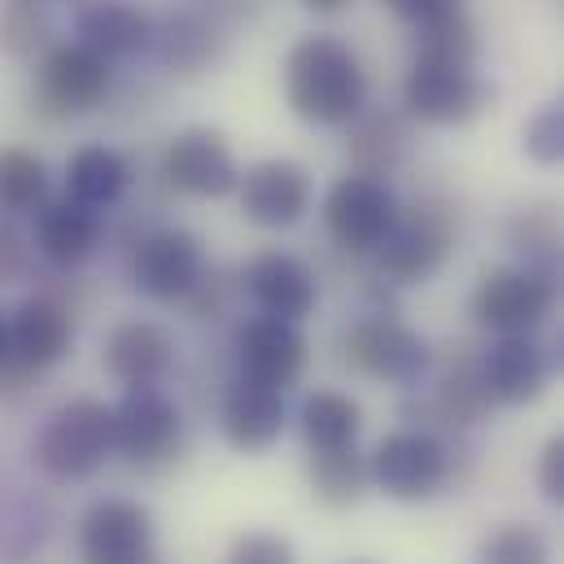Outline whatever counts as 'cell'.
<instances>
[{"label": "cell", "instance_id": "836d02e7", "mask_svg": "<svg viewBox=\"0 0 564 564\" xmlns=\"http://www.w3.org/2000/svg\"><path fill=\"white\" fill-rule=\"evenodd\" d=\"M228 564H297V552H293V543L281 539V534L250 530V534H241V539L232 543Z\"/></svg>", "mask_w": 564, "mask_h": 564}, {"label": "cell", "instance_id": "60d3db41", "mask_svg": "<svg viewBox=\"0 0 564 564\" xmlns=\"http://www.w3.org/2000/svg\"><path fill=\"white\" fill-rule=\"evenodd\" d=\"M9 355H13V350H9V315L0 311V364H4Z\"/></svg>", "mask_w": 564, "mask_h": 564}, {"label": "cell", "instance_id": "e575fe53", "mask_svg": "<svg viewBox=\"0 0 564 564\" xmlns=\"http://www.w3.org/2000/svg\"><path fill=\"white\" fill-rule=\"evenodd\" d=\"M390 13H399L403 22H412L416 31L424 26H437V22H451L464 13V0H381Z\"/></svg>", "mask_w": 564, "mask_h": 564}, {"label": "cell", "instance_id": "d4e9b609", "mask_svg": "<svg viewBox=\"0 0 564 564\" xmlns=\"http://www.w3.org/2000/svg\"><path fill=\"white\" fill-rule=\"evenodd\" d=\"M297 429H302V442L315 451H346L359 442V429H364V412L350 394L341 390H315L302 399V412H297Z\"/></svg>", "mask_w": 564, "mask_h": 564}, {"label": "cell", "instance_id": "8fae6325", "mask_svg": "<svg viewBox=\"0 0 564 564\" xmlns=\"http://www.w3.org/2000/svg\"><path fill=\"white\" fill-rule=\"evenodd\" d=\"M153 517L137 499H97L79 517L84 564H153Z\"/></svg>", "mask_w": 564, "mask_h": 564}, {"label": "cell", "instance_id": "44dd1931", "mask_svg": "<svg viewBox=\"0 0 564 564\" xmlns=\"http://www.w3.org/2000/svg\"><path fill=\"white\" fill-rule=\"evenodd\" d=\"M224 44H228V26H219L206 9L188 4V9L166 13L153 26L149 53L166 75H202L224 57Z\"/></svg>", "mask_w": 564, "mask_h": 564}, {"label": "cell", "instance_id": "8d00e7d4", "mask_svg": "<svg viewBox=\"0 0 564 564\" xmlns=\"http://www.w3.org/2000/svg\"><path fill=\"white\" fill-rule=\"evenodd\" d=\"M539 490L547 503L564 508V429L547 437V446L539 455Z\"/></svg>", "mask_w": 564, "mask_h": 564}, {"label": "cell", "instance_id": "9c48e42d", "mask_svg": "<svg viewBox=\"0 0 564 564\" xmlns=\"http://www.w3.org/2000/svg\"><path fill=\"white\" fill-rule=\"evenodd\" d=\"M552 306H556V297H552L547 281L525 263L521 268H495L473 289V319L495 337L534 333L552 315Z\"/></svg>", "mask_w": 564, "mask_h": 564}, {"label": "cell", "instance_id": "603a6c76", "mask_svg": "<svg viewBox=\"0 0 564 564\" xmlns=\"http://www.w3.org/2000/svg\"><path fill=\"white\" fill-rule=\"evenodd\" d=\"M35 250L57 263V268H79L97 254L101 246V210L75 202V197H57L44 202L35 210Z\"/></svg>", "mask_w": 564, "mask_h": 564}, {"label": "cell", "instance_id": "ac0fdd59", "mask_svg": "<svg viewBox=\"0 0 564 564\" xmlns=\"http://www.w3.org/2000/svg\"><path fill=\"white\" fill-rule=\"evenodd\" d=\"M153 18L132 0H79L70 13V31L79 44L101 53L106 62H137L153 48Z\"/></svg>", "mask_w": 564, "mask_h": 564}, {"label": "cell", "instance_id": "9a60e30c", "mask_svg": "<svg viewBox=\"0 0 564 564\" xmlns=\"http://www.w3.org/2000/svg\"><path fill=\"white\" fill-rule=\"evenodd\" d=\"M9 350L31 372L57 368L75 350V315L53 293H31L9 315Z\"/></svg>", "mask_w": 564, "mask_h": 564}, {"label": "cell", "instance_id": "4dcf8cb0", "mask_svg": "<svg viewBox=\"0 0 564 564\" xmlns=\"http://www.w3.org/2000/svg\"><path fill=\"white\" fill-rule=\"evenodd\" d=\"M477 564H552V543L539 525L508 521L481 539Z\"/></svg>", "mask_w": 564, "mask_h": 564}, {"label": "cell", "instance_id": "cb8c5ba5", "mask_svg": "<svg viewBox=\"0 0 564 564\" xmlns=\"http://www.w3.org/2000/svg\"><path fill=\"white\" fill-rule=\"evenodd\" d=\"M128 184H132V162L110 144H84L66 158V197L93 210L123 202Z\"/></svg>", "mask_w": 564, "mask_h": 564}, {"label": "cell", "instance_id": "5bb4252c", "mask_svg": "<svg viewBox=\"0 0 564 564\" xmlns=\"http://www.w3.org/2000/svg\"><path fill=\"white\" fill-rule=\"evenodd\" d=\"M232 350H237V364H241V377L259 381V386H272V390H289L297 386L302 368H306V337L297 324L276 319V315H250L237 337H232Z\"/></svg>", "mask_w": 564, "mask_h": 564}, {"label": "cell", "instance_id": "f35d334b", "mask_svg": "<svg viewBox=\"0 0 564 564\" xmlns=\"http://www.w3.org/2000/svg\"><path fill=\"white\" fill-rule=\"evenodd\" d=\"M543 359H547V372H552V377H564V324L552 333V337H547Z\"/></svg>", "mask_w": 564, "mask_h": 564}, {"label": "cell", "instance_id": "4fadbf2b", "mask_svg": "<svg viewBox=\"0 0 564 564\" xmlns=\"http://www.w3.org/2000/svg\"><path fill=\"white\" fill-rule=\"evenodd\" d=\"M381 254V272L394 284H421L442 272L446 254H451V219L437 206H416V210H399L390 237L377 246Z\"/></svg>", "mask_w": 564, "mask_h": 564}, {"label": "cell", "instance_id": "8992f818", "mask_svg": "<svg viewBox=\"0 0 564 564\" xmlns=\"http://www.w3.org/2000/svg\"><path fill=\"white\" fill-rule=\"evenodd\" d=\"M368 473L381 495L399 503H421L451 481V451L429 429H399L372 451Z\"/></svg>", "mask_w": 564, "mask_h": 564}, {"label": "cell", "instance_id": "f546056e", "mask_svg": "<svg viewBox=\"0 0 564 564\" xmlns=\"http://www.w3.org/2000/svg\"><path fill=\"white\" fill-rule=\"evenodd\" d=\"M346 128H350V149L359 158V171L386 175V171H394L403 162V153H408V128L399 123V115H368L364 110Z\"/></svg>", "mask_w": 564, "mask_h": 564}, {"label": "cell", "instance_id": "7c38bea8", "mask_svg": "<svg viewBox=\"0 0 564 564\" xmlns=\"http://www.w3.org/2000/svg\"><path fill=\"white\" fill-rule=\"evenodd\" d=\"M162 180L188 197H228L241 184V166L219 132L188 128L162 149Z\"/></svg>", "mask_w": 564, "mask_h": 564}, {"label": "cell", "instance_id": "277c9868", "mask_svg": "<svg viewBox=\"0 0 564 564\" xmlns=\"http://www.w3.org/2000/svg\"><path fill=\"white\" fill-rule=\"evenodd\" d=\"M490 101L486 79L473 70V62H455V57H433L416 53L403 79V106L412 119L433 123V128H459L468 119H477Z\"/></svg>", "mask_w": 564, "mask_h": 564}, {"label": "cell", "instance_id": "484cf974", "mask_svg": "<svg viewBox=\"0 0 564 564\" xmlns=\"http://www.w3.org/2000/svg\"><path fill=\"white\" fill-rule=\"evenodd\" d=\"M48 202V166L22 144H0V219L35 215Z\"/></svg>", "mask_w": 564, "mask_h": 564}, {"label": "cell", "instance_id": "5b68a950", "mask_svg": "<svg viewBox=\"0 0 564 564\" xmlns=\"http://www.w3.org/2000/svg\"><path fill=\"white\" fill-rule=\"evenodd\" d=\"M399 219V197L394 188L381 180V175H368V171H350L341 175L328 197H324V224L333 232V241L350 254H368L377 250L390 228Z\"/></svg>", "mask_w": 564, "mask_h": 564}, {"label": "cell", "instance_id": "d6986e66", "mask_svg": "<svg viewBox=\"0 0 564 564\" xmlns=\"http://www.w3.org/2000/svg\"><path fill=\"white\" fill-rule=\"evenodd\" d=\"M477 377H481V390H486L490 403L525 408V403H534L547 390L552 372H547L543 346L530 333H512V337H499L477 359Z\"/></svg>", "mask_w": 564, "mask_h": 564}, {"label": "cell", "instance_id": "3957f363", "mask_svg": "<svg viewBox=\"0 0 564 564\" xmlns=\"http://www.w3.org/2000/svg\"><path fill=\"white\" fill-rule=\"evenodd\" d=\"M115 62L79 40H57L35 62V106L53 119H79L110 101Z\"/></svg>", "mask_w": 564, "mask_h": 564}, {"label": "cell", "instance_id": "30bf717a", "mask_svg": "<svg viewBox=\"0 0 564 564\" xmlns=\"http://www.w3.org/2000/svg\"><path fill=\"white\" fill-rule=\"evenodd\" d=\"M341 346H346V364H355L372 381L416 386L424 372H429V341H424L421 333H412L408 324L390 319V315L359 319L346 333Z\"/></svg>", "mask_w": 564, "mask_h": 564}, {"label": "cell", "instance_id": "6da1fadb", "mask_svg": "<svg viewBox=\"0 0 564 564\" xmlns=\"http://www.w3.org/2000/svg\"><path fill=\"white\" fill-rule=\"evenodd\" d=\"M284 101L315 128H346L368 110V70L341 35H302L284 57Z\"/></svg>", "mask_w": 564, "mask_h": 564}, {"label": "cell", "instance_id": "2e32d148", "mask_svg": "<svg viewBox=\"0 0 564 564\" xmlns=\"http://www.w3.org/2000/svg\"><path fill=\"white\" fill-rule=\"evenodd\" d=\"M237 197H241V210L250 224L293 228L311 210V175L302 162L268 158V162H254L250 171H241Z\"/></svg>", "mask_w": 564, "mask_h": 564}, {"label": "cell", "instance_id": "52a82bcc", "mask_svg": "<svg viewBox=\"0 0 564 564\" xmlns=\"http://www.w3.org/2000/svg\"><path fill=\"white\" fill-rule=\"evenodd\" d=\"M184 446V416L158 386H128L115 403V455L153 468Z\"/></svg>", "mask_w": 564, "mask_h": 564}, {"label": "cell", "instance_id": "ffe728a7", "mask_svg": "<svg viewBox=\"0 0 564 564\" xmlns=\"http://www.w3.org/2000/svg\"><path fill=\"white\" fill-rule=\"evenodd\" d=\"M175 364V337L158 319H123L101 341V368L128 386H158Z\"/></svg>", "mask_w": 564, "mask_h": 564}, {"label": "cell", "instance_id": "f1b7e54d", "mask_svg": "<svg viewBox=\"0 0 564 564\" xmlns=\"http://www.w3.org/2000/svg\"><path fill=\"white\" fill-rule=\"evenodd\" d=\"M306 477H311L315 499H319V503H333V508L355 503V499L364 495V486L372 481L368 459H364L355 446H346V451H315Z\"/></svg>", "mask_w": 564, "mask_h": 564}, {"label": "cell", "instance_id": "83f0119b", "mask_svg": "<svg viewBox=\"0 0 564 564\" xmlns=\"http://www.w3.org/2000/svg\"><path fill=\"white\" fill-rule=\"evenodd\" d=\"M53 0H0V53L4 57H40L53 40Z\"/></svg>", "mask_w": 564, "mask_h": 564}, {"label": "cell", "instance_id": "4316f807", "mask_svg": "<svg viewBox=\"0 0 564 564\" xmlns=\"http://www.w3.org/2000/svg\"><path fill=\"white\" fill-rule=\"evenodd\" d=\"M503 241H508L512 254L525 259V268H539L547 254H556L564 246V210L552 202L517 206L503 219Z\"/></svg>", "mask_w": 564, "mask_h": 564}, {"label": "cell", "instance_id": "b9f144b4", "mask_svg": "<svg viewBox=\"0 0 564 564\" xmlns=\"http://www.w3.org/2000/svg\"><path fill=\"white\" fill-rule=\"evenodd\" d=\"M350 564H368V561H350Z\"/></svg>", "mask_w": 564, "mask_h": 564}, {"label": "cell", "instance_id": "d590c367", "mask_svg": "<svg viewBox=\"0 0 564 564\" xmlns=\"http://www.w3.org/2000/svg\"><path fill=\"white\" fill-rule=\"evenodd\" d=\"M26 276H31V246L9 219H0V284H18Z\"/></svg>", "mask_w": 564, "mask_h": 564}, {"label": "cell", "instance_id": "7a4b0ae2", "mask_svg": "<svg viewBox=\"0 0 564 564\" xmlns=\"http://www.w3.org/2000/svg\"><path fill=\"white\" fill-rule=\"evenodd\" d=\"M115 455V408L101 399L62 403L31 437V459L53 481H84Z\"/></svg>", "mask_w": 564, "mask_h": 564}, {"label": "cell", "instance_id": "1f68e13d", "mask_svg": "<svg viewBox=\"0 0 564 564\" xmlns=\"http://www.w3.org/2000/svg\"><path fill=\"white\" fill-rule=\"evenodd\" d=\"M433 412L442 424H477L490 412V399L481 390V377H477V364H459V372H446L437 394H433Z\"/></svg>", "mask_w": 564, "mask_h": 564}, {"label": "cell", "instance_id": "ab89813d", "mask_svg": "<svg viewBox=\"0 0 564 564\" xmlns=\"http://www.w3.org/2000/svg\"><path fill=\"white\" fill-rule=\"evenodd\" d=\"M311 13H319V18H333V13H346L350 9V0H302Z\"/></svg>", "mask_w": 564, "mask_h": 564}, {"label": "cell", "instance_id": "d6a6232c", "mask_svg": "<svg viewBox=\"0 0 564 564\" xmlns=\"http://www.w3.org/2000/svg\"><path fill=\"white\" fill-rule=\"evenodd\" d=\"M521 149L539 162V166H561L564 162V101L543 106L530 115V123L521 128Z\"/></svg>", "mask_w": 564, "mask_h": 564}, {"label": "cell", "instance_id": "74e56055", "mask_svg": "<svg viewBox=\"0 0 564 564\" xmlns=\"http://www.w3.org/2000/svg\"><path fill=\"white\" fill-rule=\"evenodd\" d=\"M534 272H539V276L547 281V289H552V297H556V302L564 306V246L556 250V254H547V259H543V263H539Z\"/></svg>", "mask_w": 564, "mask_h": 564}, {"label": "cell", "instance_id": "ba28073f", "mask_svg": "<svg viewBox=\"0 0 564 564\" xmlns=\"http://www.w3.org/2000/svg\"><path fill=\"white\" fill-rule=\"evenodd\" d=\"M206 276L202 241L188 228H149L132 246V284L153 302H184Z\"/></svg>", "mask_w": 564, "mask_h": 564}, {"label": "cell", "instance_id": "e0dca14e", "mask_svg": "<svg viewBox=\"0 0 564 564\" xmlns=\"http://www.w3.org/2000/svg\"><path fill=\"white\" fill-rule=\"evenodd\" d=\"M241 289L250 293V302L263 311V315H276L289 324H302L315 302H319V281L315 272L289 254V250H263L246 263L241 272Z\"/></svg>", "mask_w": 564, "mask_h": 564}, {"label": "cell", "instance_id": "7402d4cb", "mask_svg": "<svg viewBox=\"0 0 564 564\" xmlns=\"http://www.w3.org/2000/svg\"><path fill=\"white\" fill-rule=\"evenodd\" d=\"M289 424V408H284V390L259 386L250 377L232 381L219 408V429L228 437V446L237 451H268Z\"/></svg>", "mask_w": 564, "mask_h": 564}]
</instances>
